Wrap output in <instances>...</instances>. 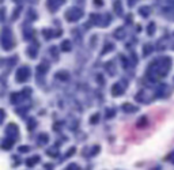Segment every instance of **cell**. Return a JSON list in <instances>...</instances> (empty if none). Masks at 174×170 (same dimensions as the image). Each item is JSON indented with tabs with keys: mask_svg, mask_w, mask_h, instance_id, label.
<instances>
[{
	"mask_svg": "<svg viewBox=\"0 0 174 170\" xmlns=\"http://www.w3.org/2000/svg\"><path fill=\"white\" fill-rule=\"evenodd\" d=\"M40 142H48V136H46V134H44V136H41L40 138Z\"/></svg>",
	"mask_w": 174,
	"mask_h": 170,
	"instance_id": "cell-19",
	"label": "cell"
},
{
	"mask_svg": "<svg viewBox=\"0 0 174 170\" xmlns=\"http://www.w3.org/2000/svg\"><path fill=\"white\" fill-rule=\"evenodd\" d=\"M12 144H14V140H11V139H6V140H3V148L4 150L11 148Z\"/></svg>",
	"mask_w": 174,
	"mask_h": 170,
	"instance_id": "cell-9",
	"label": "cell"
},
{
	"mask_svg": "<svg viewBox=\"0 0 174 170\" xmlns=\"http://www.w3.org/2000/svg\"><path fill=\"white\" fill-rule=\"evenodd\" d=\"M150 48H151V45H146V49H144V54H148V53H150V50H151V49H150Z\"/></svg>",
	"mask_w": 174,
	"mask_h": 170,
	"instance_id": "cell-20",
	"label": "cell"
},
{
	"mask_svg": "<svg viewBox=\"0 0 174 170\" xmlns=\"http://www.w3.org/2000/svg\"><path fill=\"white\" fill-rule=\"evenodd\" d=\"M94 3H95V6H102V4H104V2H102V0H94Z\"/></svg>",
	"mask_w": 174,
	"mask_h": 170,
	"instance_id": "cell-21",
	"label": "cell"
},
{
	"mask_svg": "<svg viewBox=\"0 0 174 170\" xmlns=\"http://www.w3.org/2000/svg\"><path fill=\"white\" fill-rule=\"evenodd\" d=\"M38 161H40V158H38V156H34V158L29 159V161H27L26 163H27V166H29V168H32V166H33V165H36V163L38 162Z\"/></svg>",
	"mask_w": 174,
	"mask_h": 170,
	"instance_id": "cell-10",
	"label": "cell"
},
{
	"mask_svg": "<svg viewBox=\"0 0 174 170\" xmlns=\"http://www.w3.org/2000/svg\"><path fill=\"white\" fill-rule=\"evenodd\" d=\"M154 32H155V23H150V25H148V30H147L148 36L154 34Z\"/></svg>",
	"mask_w": 174,
	"mask_h": 170,
	"instance_id": "cell-14",
	"label": "cell"
},
{
	"mask_svg": "<svg viewBox=\"0 0 174 170\" xmlns=\"http://www.w3.org/2000/svg\"><path fill=\"white\" fill-rule=\"evenodd\" d=\"M29 76H30V70L27 67H22L16 72V82H26Z\"/></svg>",
	"mask_w": 174,
	"mask_h": 170,
	"instance_id": "cell-5",
	"label": "cell"
},
{
	"mask_svg": "<svg viewBox=\"0 0 174 170\" xmlns=\"http://www.w3.org/2000/svg\"><path fill=\"white\" fill-rule=\"evenodd\" d=\"M170 66H172V61H170L169 57L155 60L154 63L150 66V72L154 74V78H162L169 72Z\"/></svg>",
	"mask_w": 174,
	"mask_h": 170,
	"instance_id": "cell-1",
	"label": "cell"
},
{
	"mask_svg": "<svg viewBox=\"0 0 174 170\" xmlns=\"http://www.w3.org/2000/svg\"><path fill=\"white\" fill-rule=\"evenodd\" d=\"M2 45L4 48V50H10L14 45L12 42V34L8 29H3V34H2Z\"/></svg>",
	"mask_w": 174,
	"mask_h": 170,
	"instance_id": "cell-3",
	"label": "cell"
},
{
	"mask_svg": "<svg viewBox=\"0 0 174 170\" xmlns=\"http://www.w3.org/2000/svg\"><path fill=\"white\" fill-rule=\"evenodd\" d=\"M140 14H143V16H148L150 15V8H148V7H142V8H140Z\"/></svg>",
	"mask_w": 174,
	"mask_h": 170,
	"instance_id": "cell-13",
	"label": "cell"
},
{
	"mask_svg": "<svg viewBox=\"0 0 174 170\" xmlns=\"http://www.w3.org/2000/svg\"><path fill=\"white\" fill-rule=\"evenodd\" d=\"M6 132H7V134H11V132H12V134L16 136V135H18V128H16V125H15V124H10L8 127H7Z\"/></svg>",
	"mask_w": 174,
	"mask_h": 170,
	"instance_id": "cell-8",
	"label": "cell"
},
{
	"mask_svg": "<svg viewBox=\"0 0 174 170\" xmlns=\"http://www.w3.org/2000/svg\"><path fill=\"white\" fill-rule=\"evenodd\" d=\"M122 94V87L120 86V84H114L113 87H112V95L113 97H118V95H121Z\"/></svg>",
	"mask_w": 174,
	"mask_h": 170,
	"instance_id": "cell-7",
	"label": "cell"
},
{
	"mask_svg": "<svg viewBox=\"0 0 174 170\" xmlns=\"http://www.w3.org/2000/svg\"><path fill=\"white\" fill-rule=\"evenodd\" d=\"M61 49H63V50H67V52H68V50L71 49V44H70V41H64V42L61 44Z\"/></svg>",
	"mask_w": 174,
	"mask_h": 170,
	"instance_id": "cell-12",
	"label": "cell"
},
{
	"mask_svg": "<svg viewBox=\"0 0 174 170\" xmlns=\"http://www.w3.org/2000/svg\"><path fill=\"white\" fill-rule=\"evenodd\" d=\"M19 151H20V152H22V151H23V152H26V151H29V148H27V147H20V148H19Z\"/></svg>",
	"mask_w": 174,
	"mask_h": 170,
	"instance_id": "cell-22",
	"label": "cell"
},
{
	"mask_svg": "<svg viewBox=\"0 0 174 170\" xmlns=\"http://www.w3.org/2000/svg\"><path fill=\"white\" fill-rule=\"evenodd\" d=\"M66 2V0H48L46 2V6H48V8H49V11H57L59 10V7L63 4V3Z\"/></svg>",
	"mask_w": 174,
	"mask_h": 170,
	"instance_id": "cell-6",
	"label": "cell"
},
{
	"mask_svg": "<svg viewBox=\"0 0 174 170\" xmlns=\"http://www.w3.org/2000/svg\"><path fill=\"white\" fill-rule=\"evenodd\" d=\"M68 170H74V169H79V166H78V165H75V163H71V165L70 166H68V168H67Z\"/></svg>",
	"mask_w": 174,
	"mask_h": 170,
	"instance_id": "cell-18",
	"label": "cell"
},
{
	"mask_svg": "<svg viewBox=\"0 0 174 170\" xmlns=\"http://www.w3.org/2000/svg\"><path fill=\"white\" fill-rule=\"evenodd\" d=\"M82 15H83V12H82L80 8H76V7H72V8H70L66 14V18L67 20H70V22H75V20L80 19Z\"/></svg>",
	"mask_w": 174,
	"mask_h": 170,
	"instance_id": "cell-4",
	"label": "cell"
},
{
	"mask_svg": "<svg viewBox=\"0 0 174 170\" xmlns=\"http://www.w3.org/2000/svg\"><path fill=\"white\" fill-rule=\"evenodd\" d=\"M98 120H100V114H98V113H95V114L93 116V117H91L90 122H91V124H95V122H97Z\"/></svg>",
	"mask_w": 174,
	"mask_h": 170,
	"instance_id": "cell-17",
	"label": "cell"
},
{
	"mask_svg": "<svg viewBox=\"0 0 174 170\" xmlns=\"http://www.w3.org/2000/svg\"><path fill=\"white\" fill-rule=\"evenodd\" d=\"M122 109H124L125 112H135L136 110V108L132 106V105H129V104H124L122 105Z\"/></svg>",
	"mask_w": 174,
	"mask_h": 170,
	"instance_id": "cell-11",
	"label": "cell"
},
{
	"mask_svg": "<svg viewBox=\"0 0 174 170\" xmlns=\"http://www.w3.org/2000/svg\"><path fill=\"white\" fill-rule=\"evenodd\" d=\"M56 78H57V79H61V78H63V80H66V79H68V74L59 72V74H56Z\"/></svg>",
	"mask_w": 174,
	"mask_h": 170,
	"instance_id": "cell-15",
	"label": "cell"
},
{
	"mask_svg": "<svg viewBox=\"0 0 174 170\" xmlns=\"http://www.w3.org/2000/svg\"><path fill=\"white\" fill-rule=\"evenodd\" d=\"M121 3L120 2H116V6H114V8H116V12L117 14H121L122 12V10H121Z\"/></svg>",
	"mask_w": 174,
	"mask_h": 170,
	"instance_id": "cell-16",
	"label": "cell"
},
{
	"mask_svg": "<svg viewBox=\"0 0 174 170\" xmlns=\"http://www.w3.org/2000/svg\"><path fill=\"white\" fill-rule=\"evenodd\" d=\"M158 6L165 15H174V0H158Z\"/></svg>",
	"mask_w": 174,
	"mask_h": 170,
	"instance_id": "cell-2",
	"label": "cell"
}]
</instances>
